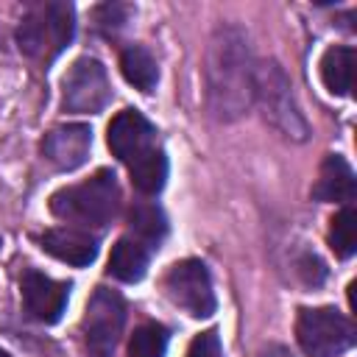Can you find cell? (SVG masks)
I'll list each match as a JSON object with an SVG mask.
<instances>
[{
	"label": "cell",
	"mask_w": 357,
	"mask_h": 357,
	"mask_svg": "<svg viewBox=\"0 0 357 357\" xmlns=\"http://www.w3.org/2000/svg\"><path fill=\"white\" fill-rule=\"evenodd\" d=\"M206 106L218 120H237L254 103V59L248 36L237 25H220L204 59Z\"/></svg>",
	"instance_id": "obj_1"
},
{
	"label": "cell",
	"mask_w": 357,
	"mask_h": 357,
	"mask_svg": "<svg viewBox=\"0 0 357 357\" xmlns=\"http://www.w3.org/2000/svg\"><path fill=\"white\" fill-rule=\"evenodd\" d=\"M120 206V187L112 170H98L92 178L61 187L50 195V212L67 223L106 226Z\"/></svg>",
	"instance_id": "obj_2"
},
{
	"label": "cell",
	"mask_w": 357,
	"mask_h": 357,
	"mask_svg": "<svg viewBox=\"0 0 357 357\" xmlns=\"http://www.w3.org/2000/svg\"><path fill=\"white\" fill-rule=\"evenodd\" d=\"M254 98H257L265 120L282 137H287L293 142H304L310 137V123L296 103L293 84L276 61L254 64Z\"/></svg>",
	"instance_id": "obj_3"
},
{
	"label": "cell",
	"mask_w": 357,
	"mask_h": 357,
	"mask_svg": "<svg viewBox=\"0 0 357 357\" xmlns=\"http://www.w3.org/2000/svg\"><path fill=\"white\" fill-rule=\"evenodd\" d=\"M73 31H75V14L70 3H42L22 17L17 28V42L28 59L50 61L70 45Z\"/></svg>",
	"instance_id": "obj_4"
},
{
	"label": "cell",
	"mask_w": 357,
	"mask_h": 357,
	"mask_svg": "<svg viewBox=\"0 0 357 357\" xmlns=\"http://www.w3.org/2000/svg\"><path fill=\"white\" fill-rule=\"evenodd\" d=\"M296 340L307 357H340L354 346V326L335 307H304L296 318Z\"/></svg>",
	"instance_id": "obj_5"
},
{
	"label": "cell",
	"mask_w": 357,
	"mask_h": 357,
	"mask_svg": "<svg viewBox=\"0 0 357 357\" xmlns=\"http://www.w3.org/2000/svg\"><path fill=\"white\" fill-rule=\"evenodd\" d=\"M123 326H126L123 298L109 287H98L92 293V298L86 301V312L81 321L86 354L89 357H112V351L123 335Z\"/></svg>",
	"instance_id": "obj_6"
},
{
	"label": "cell",
	"mask_w": 357,
	"mask_h": 357,
	"mask_svg": "<svg viewBox=\"0 0 357 357\" xmlns=\"http://www.w3.org/2000/svg\"><path fill=\"white\" fill-rule=\"evenodd\" d=\"M112 98L106 67L98 59L81 56L70 64L64 81H61V106L73 114H95L100 112Z\"/></svg>",
	"instance_id": "obj_7"
},
{
	"label": "cell",
	"mask_w": 357,
	"mask_h": 357,
	"mask_svg": "<svg viewBox=\"0 0 357 357\" xmlns=\"http://www.w3.org/2000/svg\"><path fill=\"white\" fill-rule=\"evenodd\" d=\"M167 298L192 318H209L215 312V290L209 271L201 259H181L165 273Z\"/></svg>",
	"instance_id": "obj_8"
},
{
	"label": "cell",
	"mask_w": 357,
	"mask_h": 357,
	"mask_svg": "<svg viewBox=\"0 0 357 357\" xmlns=\"http://www.w3.org/2000/svg\"><path fill=\"white\" fill-rule=\"evenodd\" d=\"M92 148V131L84 123H67L56 126L42 139V153L56 170H75L86 162Z\"/></svg>",
	"instance_id": "obj_9"
},
{
	"label": "cell",
	"mask_w": 357,
	"mask_h": 357,
	"mask_svg": "<svg viewBox=\"0 0 357 357\" xmlns=\"http://www.w3.org/2000/svg\"><path fill=\"white\" fill-rule=\"evenodd\" d=\"M70 287L64 282H56L39 271H25L22 276V301L31 318L42 324H56L67 307Z\"/></svg>",
	"instance_id": "obj_10"
},
{
	"label": "cell",
	"mask_w": 357,
	"mask_h": 357,
	"mask_svg": "<svg viewBox=\"0 0 357 357\" xmlns=\"http://www.w3.org/2000/svg\"><path fill=\"white\" fill-rule=\"evenodd\" d=\"M106 142L112 148V153L120 162H131L137 159L142 151L151 148L153 142V126L137 112V109H123L120 114L112 117L109 131H106Z\"/></svg>",
	"instance_id": "obj_11"
},
{
	"label": "cell",
	"mask_w": 357,
	"mask_h": 357,
	"mask_svg": "<svg viewBox=\"0 0 357 357\" xmlns=\"http://www.w3.org/2000/svg\"><path fill=\"white\" fill-rule=\"evenodd\" d=\"M42 248L50 257H56L67 265H75V268H84L98 257L95 237H89L81 229H50L42 234Z\"/></svg>",
	"instance_id": "obj_12"
},
{
	"label": "cell",
	"mask_w": 357,
	"mask_h": 357,
	"mask_svg": "<svg viewBox=\"0 0 357 357\" xmlns=\"http://www.w3.org/2000/svg\"><path fill=\"white\" fill-rule=\"evenodd\" d=\"M354 192H357V181H354V173L349 167V162L337 153H329L321 165V173H318V181L312 187V195L318 201H337V204H346V201H354Z\"/></svg>",
	"instance_id": "obj_13"
},
{
	"label": "cell",
	"mask_w": 357,
	"mask_h": 357,
	"mask_svg": "<svg viewBox=\"0 0 357 357\" xmlns=\"http://www.w3.org/2000/svg\"><path fill=\"white\" fill-rule=\"evenodd\" d=\"M148 268V251L139 240L120 237L109 254V273L120 282H139Z\"/></svg>",
	"instance_id": "obj_14"
},
{
	"label": "cell",
	"mask_w": 357,
	"mask_h": 357,
	"mask_svg": "<svg viewBox=\"0 0 357 357\" xmlns=\"http://www.w3.org/2000/svg\"><path fill=\"white\" fill-rule=\"evenodd\" d=\"M128 173H131V184L142 195H156L167 178V159L159 148L151 145L148 151H142L137 159L128 162Z\"/></svg>",
	"instance_id": "obj_15"
},
{
	"label": "cell",
	"mask_w": 357,
	"mask_h": 357,
	"mask_svg": "<svg viewBox=\"0 0 357 357\" xmlns=\"http://www.w3.org/2000/svg\"><path fill=\"white\" fill-rule=\"evenodd\" d=\"M321 81L332 95H349L354 81V50L329 47L321 56Z\"/></svg>",
	"instance_id": "obj_16"
},
{
	"label": "cell",
	"mask_w": 357,
	"mask_h": 357,
	"mask_svg": "<svg viewBox=\"0 0 357 357\" xmlns=\"http://www.w3.org/2000/svg\"><path fill=\"white\" fill-rule=\"evenodd\" d=\"M120 73L139 92H151L156 86V81H159L156 59L145 47H139V45H131V47L123 50V56H120Z\"/></svg>",
	"instance_id": "obj_17"
},
{
	"label": "cell",
	"mask_w": 357,
	"mask_h": 357,
	"mask_svg": "<svg viewBox=\"0 0 357 357\" xmlns=\"http://www.w3.org/2000/svg\"><path fill=\"white\" fill-rule=\"evenodd\" d=\"M128 220H131V229L137 231V237L145 243H159L167 234L165 212L156 204H134Z\"/></svg>",
	"instance_id": "obj_18"
},
{
	"label": "cell",
	"mask_w": 357,
	"mask_h": 357,
	"mask_svg": "<svg viewBox=\"0 0 357 357\" xmlns=\"http://www.w3.org/2000/svg\"><path fill=\"white\" fill-rule=\"evenodd\" d=\"M329 245L337 257H351L357 248V212L351 206H343L329 226Z\"/></svg>",
	"instance_id": "obj_19"
},
{
	"label": "cell",
	"mask_w": 357,
	"mask_h": 357,
	"mask_svg": "<svg viewBox=\"0 0 357 357\" xmlns=\"http://www.w3.org/2000/svg\"><path fill=\"white\" fill-rule=\"evenodd\" d=\"M167 329L162 324H142L128 340V357H165Z\"/></svg>",
	"instance_id": "obj_20"
},
{
	"label": "cell",
	"mask_w": 357,
	"mask_h": 357,
	"mask_svg": "<svg viewBox=\"0 0 357 357\" xmlns=\"http://www.w3.org/2000/svg\"><path fill=\"white\" fill-rule=\"evenodd\" d=\"M187 357H223V346H220V337L215 329H206L201 332L190 349H187Z\"/></svg>",
	"instance_id": "obj_21"
},
{
	"label": "cell",
	"mask_w": 357,
	"mask_h": 357,
	"mask_svg": "<svg viewBox=\"0 0 357 357\" xmlns=\"http://www.w3.org/2000/svg\"><path fill=\"white\" fill-rule=\"evenodd\" d=\"M126 14H128L126 6H100V8L95 11V17H98V22H100L103 28H120V25L126 22Z\"/></svg>",
	"instance_id": "obj_22"
},
{
	"label": "cell",
	"mask_w": 357,
	"mask_h": 357,
	"mask_svg": "<svg viewBox=\"0 0 357 357\" xmlns=\"http://www.w3.org/2000/svg\"><path fill=\"white\" fill-rule=\"evenodd\" d=\"M259 357H290V351H287L284 346H268Z\"/></svg>",
	"instance_id": "obj_23"
},
{
	"label": "cell",
	"mask_w": 357,
	"mask_h": 357,
	"mask_svg": "<svg viewBox=\"0 0 357 357\" xmlns=\"http://www.w3.org/2000/svg\"><path fill=\"white\" fill-rule=\"evenodd\" d=\"M0 357H8V354H6V351H3V349H0Z\"/></svg>",
	"instance_id": "obj_24"
},
{
	"label": "cell",
	"mask_w": 357,
	"mask_h": 357,
	"mask_svg": "<svg viewBox=\"0 0 357 357\" xmlns=\"http://www.w3.org/2000/svg\"><path fill=\"white\" fill-rule=\"evenodd\" d=\"M0 245H3V240H0Z\"/></svg>",
	"instance_id": "obj_25"
}]
</instances>
